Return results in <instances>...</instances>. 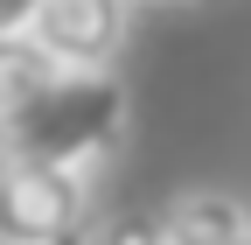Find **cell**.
<instances>
[{
  "mask_svg": "<svg viewBox=\"0 0 251 245\" xmlns=\"http://www.w3.org/2000/svg\"><path fill=\"white\" fill-rule=\"evenodd\" d=\"M126 133H133V98H126L119 70H56L0 126V154H35L84 175H112V161L126 154Z\"/></svg>",
  "mask_w": 251,
  "mask_h": 245,
  "instance_id": "6da1fadb",
  "label": "cell"
},
{
  "mask_svg": "<svg viewBox=\"0 0 251 245\" xmlns=\"http://www.w3.org/2000/svg\"><path fill=\"white\" fill-rule=\"evenodd\" d=\"M98 189H105V175L35 161V154H0V238H14V245L84 238L98 217Z\"/></svg>",
  "mask_w": 251,
  "mask_h": 245,
  "instance_id": "7a4b0ae2",
  "label": "cell"
},
{
  "mask_svg": "<svg viewBox=\"0 0 251 245\" xmlns=\"http://www.w3.org/2000/svg\"><path fill=\"white\" fill-rule=\"evenodd\" d=\"M133 14L140 0H35L28 42L49 49L63 70H119L133 42Z\"/></svg>",
  "mask_w": 251,
  "mask_h": 245,
  "instance_id": "3957f363",
  "label": "cell"
},
{
  "mask_svg": "<svg viewBox=\"0 0 251 245\" xmlns=\"http://www.w3.org/2000/svg\"><path fill=\"white\" fill-rule=\"evenodd\" d=\"M161 245H251V203L230 189H181L153 210Z\"/></svg>",
  "mask_w": 251,
  "mask_h": 245,
  "instance_id": "277c9868",
  "label": "cell"
},
{
  "mask_svg": "<svg viewBox=\"0 0 251 245\" xmlns=\"http://www.w3.org/2000/svg\"><path fill=\"white\" fill-rule=\"evenodd\" d=\"M28 14H35V0H0V42L28 35Z\"/></svg>",
  "mask_w": 251,
  "mask_h": 245,
  "instance_id": "5b68a950",
  "label": "cell"
},
{
  "mask_svg": "<svg viewBox=\"0 0 251 245\" xmlns=\"http://www.w3.org/2000/svg\"><path fill=\"white\" fill-rule=\"evenodd\" d=\"M168 7H196V0H168Z\"/></svg>",
  "mask_w": 251,
  "mask_h": 245,
  "instance_id": "8992f818",
  "label": "cell"
}]
</instances>
